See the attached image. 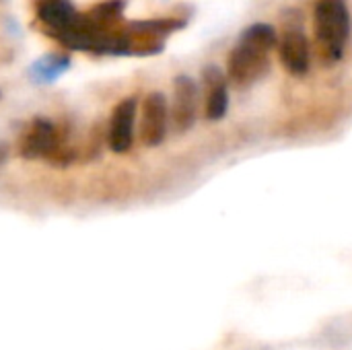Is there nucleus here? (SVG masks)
<instances>
[{
  "mask_svg": "<svg viewBox=\"0 0 352 350\" xmlns=\"http://www.w3.org/2000/svg\"><path fill=\"white\" fill-rule=\"evenodd\" d=\"M169 105L161 91H153L142 101L140 113V140L146 146H159L167 136Z\"/></svg>",
  "mask_w": 352,
  "mask_h": 350,
  "instance_id": "4",
  "label": "nucleus"
},
{
  "mask_svg": "<svg viewBox=\"0 0 352 350\" xmlns=\"http://www.w3.org/2000/svg\"><path fill=\"white\" fill-rule=\"evenodd\" d=\"M198 109V87L196 83L179 74L173 80V101H171V122L177 132H186L194 126Z\"/></svg>",
  "mask_w": 352,
  "mask_h": 350,
  "instance_id": "6",
  "label": "nucleus"
},
{
  "mask_svg": "<svg viewBox=\"0 0 352 350\" xmlns=\"http://www.w3.org/2000/svg\"><path fill=\"white\" fill-rule=\"evenodd\" d=\"M227 107H229V93H227L223 78L217 83H210V93L206 99V118L212 122L221 120L227 113Z\"/></svg>",
  "mask_w": 352,
  "mask_h": 350,
  "instance_id": "12",
  "label": "nucleus"
},
{
  "mask_svg": "<svg viewBox=\"0 0 352 350\" xmlns=\"http://www.w3.org/2000/svg\"><path fill=\"white\" fill-rule=\"evenodd\" d=\"M35 14L45 27V33L52 37L72 27L80 12L76 10L72 0H35Z\"/></svg>",
  "mask_w": 352,
  "mask_h": 350,
  "instance_id": "7",
  "label": "nucleus"
},
{
  "mask_svg": "<svg viewBox=\"0 0 352 350\" xmlns=\"http://www.w3.org/2000/svg\"><path fill=\"white\" fill-rule=\"evenodd\" d=\"M19 153L25 159H45L58 167L72 163V149L62 144L58 126L47 118H35L23 132L19 142Z\"/></svg>",
  "mask_w": 352,
  "mask_h": 350,
  "instance_id": "2",
  "label": "nucleus"
},
{
  "mask_svg": "<svg viewBox=\"0 0 352 350\" xmlns=\"http://www.w3.org/2000/svg\"><path fill=\"white\" fill-rule=\"evenodd\" d=\"M241 37H245V39L258 43V45H262V47H266L268 52H270L272 47L278 45V35H276L274 27H272V25H266V23H256V25L248 27V29L241 33Z\"/></svg>",
  "mask_w": 352,
  "mask_h": 350,
  "instance_id": "13",
  "label": "nucleus"
},
{
  "mask_svg": "<svg viewBox=\"0 0 352 350\" xmlns=\"http://www.w3.org/2000/svg\"><path fill=\"white\" fill-rule=\"evenodd\" d=\"M314 27L322 58L336 62L342 58L351 33V14L342 0H320L314 8Z\"/></svg>",
  "mask_w": 352,
  "mask_h": 350,
  "instance_id": "1",
  "label": "nucleus"
},
{
  "mask_svg": "<svg viewBox=\"0 0 352 350\" xmlns=\"http://www.w3.org/2000/svg\"><path fill=\"white\" fill-rule=\"evenodd\" d=\"M184 21L177 19H148V21H132L126 25V31L134 37H148V39H163L175 29H182Z\"/></svg>",
  "mask_w": 352,
  "mask_h": 350,
  "instance_id": "11",
  "label": "nucleus"
},
{
  "mask_svg": "<svg viewBox=\"0 0 352 350\" xmlns=\"http://www.w3.org/2000/svg\"><path fill=\"white\" fill-rule=\"evenodd\" d=\"M136 113H138V103L134 97H126L113 107L107 128V144L113 153L124 155L132 149Z\"/></svg>",
  "mask_w": 352,
  "mask_h": 350,
  "instance_id": "5",
  "label": "nucleus"
},
{
  "mask_svg": "<svg viewBox=\"0 0 352 350\" xmlns=\"http://www.w3.org/2000/svg\"><path fill=\"white\" fill-rule=\"evenodd\" d=\"M124 8H126V0H103L95 6H91L85 12V17L89 19V23H93L99 29L116 31V29H120Z\"/></svg>",
  "mask_w": 352,
  "mask_h": 350,
  "instance_id": "9",
  "label": "nucleus"
},
{
  "mask_svg": "<svg viewBox=\"0 0 352 350\" xmlns=\"http://www.w3.org/2000/svg\"><path fill=\"white\" fill-rule=\"evenodd\" d=\"M68 68H70V56L54 52V54H45L39 60H35L29 68V74L37 83H54Z\"/></svg>",
  "mask_w": 352,
  "mask_h": 350,
  "instance_id": "10",
  "label": "nucleus"
},
{
  "mask_svg": "<svg viewBox=\"0 0 352 350\" xmlns=\"http://www.w3.org/2000/svg\"><path fill=\"white\" fill-rule=\"evenodd\" d=\"M278 54H280L283 66L291 74L301 76L309 70V56L311 54H309V41H307L303 31L289 29L278 43Z\"/></svg>",
  "mask_w": 352,
  "mask_h": 350,
  "instance_id": "8",
  "label": "nucleus"
},
{
  "mask_svg": "<svg viewBox=\"0 0 352 350\" xmlns=\"http://www.w3.org/2000/svg\"><path fill=\"white\" fill-rule=\"evenodd\" d=\"M268 50L245 39L239 37V43L233 47L231 56H229V76L233 83L245 87L254 80H258L266 70H268Z\"/></svg>",
  "mask_w": 352,
  "mask_h": 350,
  "instance_id": "3",
  "label": "nucleus"
},
{
  "mask_svg": "<svg viewBox=\"0 0 352 350\" xmlns=\"http://www.w3.org/2000/svg\"><path fill=\"white\" fill-rule=\"evenodd\" d=\"M6 163V151H4V146L0 144V167Z\"/></svg>",
  "mask_w": 352,
  "mask_h": 350,
  "instance_id": "14",
  "label": "nucleus"
}]
</instances>
